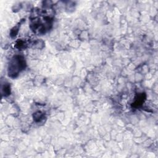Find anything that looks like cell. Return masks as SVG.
Wrapping results in <instances>:
<instances>
[{"instance_id":"2","label":"cell","mask_w":158,"mask_h":158,"mask_svg":"<svg viewBox=\"0 0 158 158\" xmlns=\"http://www.w3.org/2000/svg\"><path fill=\"white\" fill-rule=\"evenodd\" d=\"M26 67V62L21 56H14L9 62L8 75L12 78L17 77L19 74Z\"/></svg>"},{"instance_id":"1","label":"cell","mask_w":158,"mask_h":158,"mask_svg":"<svg viewBox=\"0 0 158 158\" xmlns=\"http://www.w3.org/2000/svg\"><path fill=\"white\" fill-rule=\"evenodd\" d=\"M53 17L49 15L47 9H38L35 11L30 18V28L38 35L46 33L53 26Z\"/></svg>"},{"instance_id":"5","label":"cell","mask_w":158,"mask_h":158,"mask_svg":"<svg viewBox=\"0 0 158 158\" xmlns=\"http://www.w3.org/2000/svg\"><path fill=\"white\" fill-rule=\"evenodd\" d=\"M10 89L11 88H10V86L8 85V84H6V85H4V87L2 88V91L4 96H8L10 93H11V90H10Z\"/></svg>"},{"instance_id":"3","label":"cell","mask_w":158,"mask_h":158,"mask_svg":"<svg viewBox=\"0 0 158 158\" xmlns=\"http://www.w3.org/2000/svg\"><path fill=\"white\" fill-rule=\"evenodd\" d=\"M145 94L141 93L140 95H138V96L135 99V100L133 104V106L134 107H138L142 105V103L144 102V100H145V98L144 97Z\"/></svg>"},{"instance_id":"4","label":"cell","mask_w":158,"mask_h":158,"mask_svg":"<svg viewBox=\"0 0 158 158\" xmlns=\"http://www.w3.org/2000/svg\"><path fill=\"white\" fill-rule=\"evenodd\" d=\"M43 117H44V114L41 112L38 111V112H37L34 114L33 118H34V120L36 122L41 121L43 119Z\"/></svg>"}]
</instances>
